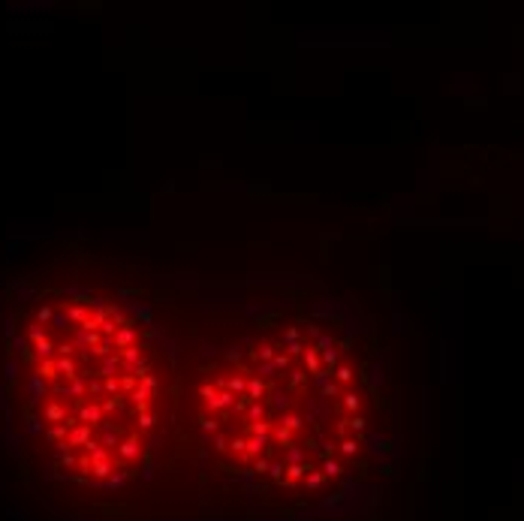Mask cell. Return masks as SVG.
Returning <instances> with one entry per match:
<instances>
[{"instance_id":"obj_1","label":"cell","mask_w":524,"mask_h":521,"mask_svg":"<svg viewBox=\"0 0 524 521\" xmlns=\"http://www.w3.org/2000/svg\"><path fill=\"white\" fill-rule=\"evenodd\" d=\"M199 419L220 458L290 491L337 482L368 428L356 364L310 323L229 350L199 386Z\"/></svg>"}]
</instances>
